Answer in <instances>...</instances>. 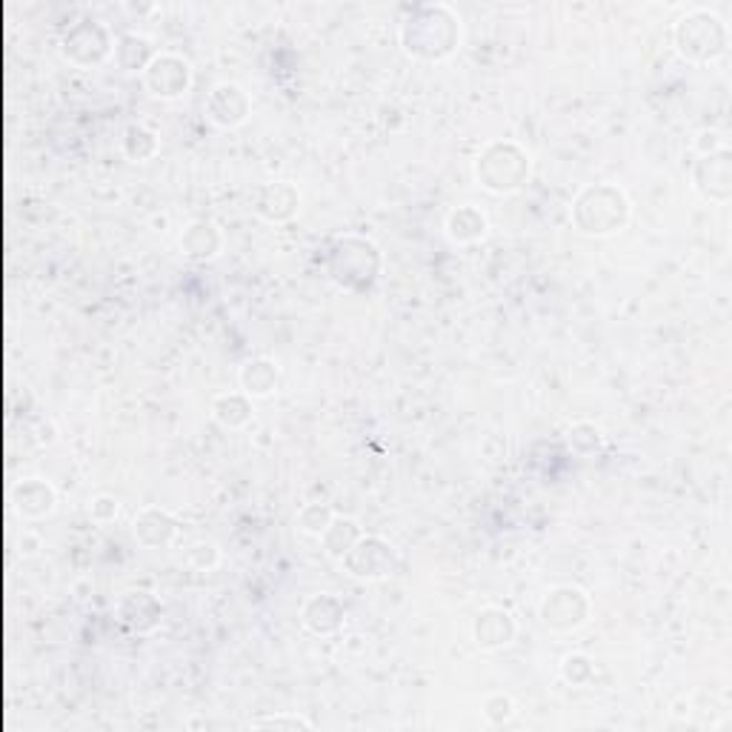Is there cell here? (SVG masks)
Listing matches in <instances>:
<instances>
[{
	"mask_svg": "<svg viewBox=\"0 0 732 732\" xmlns=\"http://www.w3.org/2000/svg\"><path fill=\"white\" fill-rule=\"evenodd\" d=\"M275 380H278V370L272 363L266 361H254V363H246L244 370V384L249 387V392L254 395H266L275 389Z\"/></svg>",
	"mask_w": 732,
	"mask_h": 732,
	"instance_id": "obj_3",
	"label": "cell"
},
{
	"mask_svg": "<svg viewBox=\"0 0 732 732\" xmlns=\"http://www.w3.org/2000/svg\"><path fill=\"white\" fill-rule=\"evenodd\" d=\"M174 67V58H161L152 63L149 69V86L155 89V94H164V98H172V94H181L189 86V67L181 63L178 69L169 72Z\"/></svg>",
	"mask_w": 732,
	"mask_h": 732,
	"instance_id": "obj_1",
	"label": "cell"
},
{
	"mask_svg": "<svg viewBox=\"0 0 732 732\" xmlns=\"http://www.w3.org/2000/svg\"><path fill=\"white\" fill-rule=\"evenodd\" d=\"M252 727H292V729H298V727H312L307 719H300V715H292V719H286V715H278V719H261V721H254Z\"/></svg>",
	"mask_w": 732,
	"mask_h": 732,
	"instance_id": "obj_4",
	"label": "cell"
},
{
	"mask_svg": "<svg viewBox=\"0 0 732 732\" xmlns=\"http://www.w3.org/2000/svg\"><path fill=\"white\" fill-rule=\"evenodd\" d=\"M475 635H478V644H484V647L509 644V638H513V620H509L506 612L489 610V612H484L478 618V624H475Z\"/></svg>",
	"mask_w": 732,
	"mask_h": 732,
	"instance_id": "obj_2",
	"label": "cell"
}]
</instances>
